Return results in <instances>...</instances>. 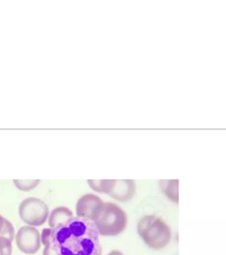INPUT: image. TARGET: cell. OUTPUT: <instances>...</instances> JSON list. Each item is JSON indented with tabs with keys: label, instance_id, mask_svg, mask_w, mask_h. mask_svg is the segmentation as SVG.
<instances>
[{
	"label": "cell",
	"instance_id": "obj_10",
	"mask_svg": "<svg viewBox=\"0 0 226 255\" xmlns=\"http://www.w3.org/2000/svg\"><path fill=\"white\" fill-rule=\"evenodd\" d=\"M112 183L113 180H87V183L93 191L105 194H108Z\"/></svg>",
	"mask_w": 226,
	"mask_h": 255
},
{
	"label": "cell",
	"instance_id": "obj_4",
	"mask_svg": "<svg viewBox=\"0 0 226 255\" xmlns=\"http://www.w3.org/2000/svg\"><path fill=\"white\" fill-rule=\"evenodd\" d=\"M19 215L22 222L32 227H39L49 217V207L42 199L28 198L19 207Z\"/></svg>",
	"mask_w": 226,
	"mask_h": 255
},
{
	"label": "cell",
	"instance_id": "obj_3",
	"mask_svg": "<svg viewBox=\"0 0 226 255\" xmlns=\"http://www.w3.org/2000/svg\"><path fill=\"white\" fill-rule=\"evenodd\" d=\"M94 223L100 236L114 237L121 234L126 230L127 215L117 204L106 202L99 217Z\"/></svg>",
	"mask_w": 226,
	"mask_h": 255
},
{
	"label": "cell",
	"instance_id": "obj_16",
	"mask_svg": "<svg viewBox=\"0 0 226 255\" xmlns=\"http://www.w3.org/2000/svg\"><path fill=\"white\" fill-rule=\"evenodd\" d=\"M4 217H2L1 215H0V233H1V231H2V229H3V226H4Z\"/></svg>",
	"mask_w": 226,
	"mask_h": 255
},
{
	"label": "cell",
	"instance_id": "obj_14",
	"mask_svg": "<svg viewBox=\"0 0 226 255\" xmlns=\"http://www.w3.org/2000/svg\"><path fill=\"white\" fill-rule=\"evenodd\" d=\"M51 228H47L44 229L42 232L41 235V243L43 244L44 246H47L50 244V235H51Z\"/></svg>",
	"mask_w": 226,
	"mask_h": 255
},
{
	"label": "cell",
	"instance_id": "obj_5",
	"mask_svg": "<svg viewBox=\"0 0 226 255\" xmlns=\"http://www.w3.org/2000/svg\"><path fill=\"white\" fill-rule=\"evenodd\" d=\"M104 202L95 194L81 196L76 203V215L78 217L95 222L103 211Z\"/></svg>",
	"mask_w": 226,
	"mask_h": 255
},
{
	"label": "cell",
	"instance_id": "obj_8",
	"mask_svg": "<svg viewBox=\"0 0 226 255\" xmlns=\"http://www.w3.org/2000/svg\"><path fill=\"white\" fill-rule=\"evenodd\" d=\"M159 185L167 199L179 204V180H161Z\"/></svg>",
	"mask_w": 226,
	"mask_h": 255
},
{
	"label": "cell",
	"instance_id": "obj_9",
	"mask_svg": "<svg viewBox=\"0 0 226 255\" xmlns=\"http://www.w3.org/2000/svg\"><path fill=\"white\" fill-rule=\"evenodd\" d=\"M72 217H74L73 212L66 207H56L55 209H53L51 214L48 217V223L50 228H54L60 224V223H65L68 220L70 219Z\"/></svg>",
	"mask_w": 226,
	"mask_h": 255
},
{
	"label": "cell",
	"instance_id": "obj_6",
	"mask_svg": "<svg viewBox=\"0 0 226 255\" xmlns=\"http://www.w3.org/2000/svg\"><path fill=\"white\" fill-rule=\"evenodd\" d=\"M16 244L20 251L26 255H35L41 247V234L36 227L23 226L16 234Z\"/></svg>",
	"mask_w": 226,
	"mask_h": 255
},
{
	"label": "cell",
	"instance_id": "obj_12",
	"mask_svg": "<svg viewBox=\"0 0 226 255\" xmlns=\"http://www.w3.org/2000/svg\"><path fill=\"white\" fill-rule=\"evenodd\" d=\"M14 235H15V231H14V228L12 226V223H10L7 219L4 218V226H3L2 231L0 233V236L6 238L12 242L13 239H14Z\"/></svg>",
	"mask_w": 226,
	"mask_h": 255
},
{
	"label": "cell",
	"instance_id": "obj_11",
	"mask_svg": "<svg viewBox=\"0 0 226 255\" xmlns=\"http://www.w3.org/2000/svg\"><path fill=\"white\" fill-rule=\"evenodd\" d=\"M40 180H13V183L20 191H29L39 184Z\"/></svg>",
	"mask_w": 226,
	"mask_h": 255
},
{
	"label": "cell",
	"instance_id": "obj_2",
	"mask_svg": "<svg viewBox=\"0 0 226 255\" xmlns=\"http://www.w3.org/2000/svg\"><path fill=\"white\" fill-rule=\"evenodd\" d=\"M137 232L145 245L153 250L163 249L171 240L170 228L155 215H146L140 220Z\"/></svg>",
	"mask_w": 226,
	"mask_h": 255
},
{
	"label": "cell",
	"instance_id": "obj_15",
	"mask_svg": "<svg viewBox=\"0 0 226 255\" xmlns=\"http://www.w3.org/2000/svg\"><path fill=\"white\" fill-rule=\"evenodd\" d=\"M43 255H57L55 252L52 250V247L50 246V244L47 246H44V253Z\"/></svg>",
	"mask_w": 226,
	"mask_h": 255
},
{
	"label": "cell",
	"instance_id": "obj_17",
	"mask_svg": "<svg viewBox=\"0 0 226 255\" xmlns=\"http://www.w3.org/2000/svg\"><path fill=\"white\" fill-rule=\"evenodd\" d=\"M107 255H124L121 252L119 251H116V250H114V251H111V253H109Z\"/></svg>",
	"mask_w": 226,
	"mask_h": 255
},
{
	"label": "cell",
	"instance_id": "obj_7",
	"mask_svg": "<svg viewBox=\"0 0 226 255\" xmlns=\"http://www.w3.org/2000/svg\"><path fill=\"white\" fill-rule=\"evenodd\" d=\"M135 191L136 186L134 180H113L107 195L120 202H127L133 199Z\"/></svg>",
	"mask_w": 226,
	"mask_h": 255
},
{
	"label": "cell",
	"instance_id": "obj_13",
	"mask_svg": "<svg viewBox=\"0 0 226 255\" xmlns=\"http://www.w3.org/2000/svg\"><path fill=\"white\" fill-rule=\"evenodd\" d=\"M12 241L0 236V255H12Z\"/></svg>",
	"mask_w": 226,
	"mask_h": 255
},
{
	"label": "cell",
	"instance_id": "obj_1",
	"mask_svg": "<svg viewBox=\"0 0 226 255\" xmlns=\"http://www.w3.org/2000/svg\"><path fill=\"white\" fill-rule=\"evenodd\" d=\"M99 237L94 222L74 216L52 228L50 246L57 255H102Z\"/></svg>",
	"mask_w": 226,
	"mask_h": 255
}]
</instances>
